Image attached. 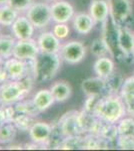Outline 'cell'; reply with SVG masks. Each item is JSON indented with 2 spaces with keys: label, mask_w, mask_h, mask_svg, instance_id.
Here are the masks:
<instances>
[{
  "label": "cell",
  "mask_w": 134,
  "mask_h": 151,
  "mask_svg": "<svg viewBox=\"0 0 134 151\" xmlns=\"http://www.w3.org/2000/svg\"><path fill=\"white\" fill-rule=\"evenodd\" d=\"M92 114L107 123L116 124L126 115L125 105L119 94H108L100 97Z\"/></svg>",
  "instance_id": "6da1fadb"
},
{
  "label": "cell",
  "mask_w": 134,
  "mask_h": 151,
  "mask_svg": "<svg viewBox=\"0 0 134 151\" xmlns=\"http://www.w3.org/2000/svg\"><path fill=\"white\" fill-rule=\"evenodd\" d=\"M35 78L31 75L26 76L19 81L8 80L0 85V105H14L25 99L32 89Z\"/></svg>",
  "instance_id": "7a4b0ae2"
},
{
  "label": "cell",
  "mask_w": 134,
  "mask_h": 151,
  "mask_svg": "<svg viewBox=\"0 0 134 151\" xmlns=\"http://www.w3.org/2000/svg\"><path fill=\"white\" fill-rule=\"evenodd\" d=\"M61 67V57L59 53L40 52L34 60V78L38 82L51 81L57 75Z\"/></svg>",
  "instance_id": "3957f363"
},
{
  "label": "cell",
  "mask_w": 134,
  "mask_h": 151,
  "mask_svg": "<svg viewBox=\"0 0 134 151\" xmlns=\"http://www.w3.org/2000/svg\"><path fill=\"white\" fill-rule=\"evenodd\" d=\"M25 15L36 29L47 27L52 21L50 5L45 2H33L26 10Z\"/></svg>",
  "instance_id": "277c9868"
},
{
  "label": "cell",
  "mask_w": 134,
  "mask_h": 151,
  "mask_svg": "<svg viewBox=\"0 0 134 151\" xmlns=\"http://www.w3.org/2000/svg\"><path fill=\"white\" fill-rule=\"evenodd\" d=\"M28 65V60H21L14 57L4 60L3 63V67L8 74L9 80H14V81L22 80L28 75L34 77V60L31 64V67Z\"/></svg>",
  "instance_id": "5b68a950"
},
{
  "label": "cell",
  "mask_w": 134,
  "mask_h": 151,
  "mask_svg": "<svg viewBox=\"0 0 134 151\" xmlns=\"http://www.w3.org/2000/svg\"><path fill=\"white\" fill-rule=\"evenodd\" d=\"M57 125L64 137L83 135V130L80 122V112L70 111L65 113L59 119Z\"/></svg>",
  "instance_id": "8992f818"
},
{
  "label": "cell",
  "mask_w": 134,
  "mask_h": 151,
  "mask_svg": "<svg viewBox=\"0 0 134 151\" xmlns=\"http://www.w3.org/2000/svg\"><path fill=\"white\" fill-rule=\"evenodd\" d=\"M60 57L69 65H76L81 62L86 55V47L78 40H71L61 45Z\"/></svg>",
  "instance_id": "52a82bcc"
},
{
  "label": "cell",
  "mask_w": 134,
  "mask_h": 151,
  "mask_svg": "<svg viewBox=\"0 0 134 151\" xmlns=\"http://www.w3.org/2000/svg\"><path fill=\"white\" fill-rule=\"evenodd\" d=\"M40 53L37 40L33 38L16 40L13 48V57L21 60H34Z\"/></svg>",
  "instance_id": "ba28073f"
},
{
  "label": "cell",
  "mask_w": 134,
  "mask_h": 151,
  "mask_svg": "<svg viewBox=\"0 0 134 151\" xmlns=\"http://www.w3.org/2000/svg\"><path fill=\"white\" fill-rule=\"evenodd\" d=\"M51 16L54 23H68L75 15L74 7L66 0H57L50 5Z\"/></svg>",
  "instance_id": "9c48e42d"
},
{
  "label": "cell",
  "mask_w": 134,
  "mask_h": 151,
  "mask_svg": "<svg viewBox=\"0 0 134 151\" xmlns=\"http://www.w3.org/2000/svg\"><path fill=\"white\" fill-rule=\"evenodd\" d=\"M52 133V126L46 122H34L28 131L31 142H34L40 146L48 147L50 136Z\"/></svg>",
  "instance_id": "30bf717a"
},
{
  "label": "cell",
  "mask_w": 134,
  "mask_h": 151,
  "mask_svg": "<svg viewBox=\"0 0 134 151\" xmlns=\"http://www.w3.org/2000/svg\"><path fill=\"white\" fill-rule=\"evenodd\" d=\"M11 33L16 40H30L35 31V27L26 15H19L10 26Z\"/></svg>",
  "instance_id": "8fae6325"
},
{
  "label": "cell",
  "mask_w": 134,
  "mask_h": 151,
  "mask_svg": "<svg viewBox=\"0 0 134 151\" xmlns=\"http://www.w3.org/2000/svg\"><path fill=\"white\" fill-rule=\"evenodd\" d=\"M37 45L40 52L43 53H59L61 48L60 40L52 31H44L38 36Z\"/></svg>",
  "instance_id": "7c38bea8"
},
{
  "label": "cell",
  "mask_w": 134,
  "mask_h": 151,
  "mask_svg": "<svg viewBox=\"0 0 134 151\" xmlns=\"http://www.w3.org/2000/svg\"><path fill=\"white\" fill-rule=\"evenodd\" d=\"M82 91L86 96H104L106 92V81L105 79H102L99 77L89 78L82 82L81 85ZM107 95V92H106Z\"/></svg>",
  "instance_id": "4fadbf2b"
},
{
  "label": "cell",
  "mask_w": 134,
  "mask_h": 151,
  "mask_svg": "<svg viewBox=\"0 0 134 151\" xmlns=\"http://www.w3.org/2000/svg\"><path fill=\"white\" fill-rule=\"evenodd\" d=\"M89 14L96 23H103L110 14V5L106 0H93L89 6Z\"/></svg>",
  "instance_id": "5bb4252c"
},
{
  "label": "cell",
  "mask_w": 134,
  "mask_h": 151,
  "mask_svg": "<svg viewBox=\"0 0 134 151\" xmlns=\"http://www.w3.org/2000/svg\"><path fill=\"white\" fill-rule=\"evenodd\" d=\"M95 23L96 22L91 17V15L87 13H77L72 19L73 28L78 35H89L94 28Z\"/></svg>",
  "instance_id": "9a60e30c"
},
{
  "label": "cell",
  "mask_w": 134,
  "mask_h": 151,
  "mask_svg": "<svg viewBox=\"0 0 134 151\" xmlns=\"http://www.w3.org/2000/svg\"><path fill=\"white\" fill-rule=\"evenodd\" d=\"M117 43L125 55H132L134 50V33L125 26L117 27Z\"/></svg>",
  "instance_id": "2e32d148"
},
{
  "label": "cell",
  "mask_w": 134,
  "mask_h": 151,
  "mask_svg": "<svg viewBox=\"0 0 134 151\" xmlns=\"http://www.w3.org/2000/svg\"><path fill=\"white\" fill-rule=\"evenodd\" d=\"M114 69H115L114 62L106 55L97 58L93 64L94 74L102 79H107L108 77H110L114 73Z\"/></svg>",
  "instance_id": "e0dca14e"
},
{
  "label": "cell",
  "mask_w": 134,
  "mask_h": 151,
  "mask_svg": "<svg viewBox=\"0 0 134 151\" xmlns=\"http://www.w3.org/2000/svg\"><path fill=\"white\" fill-rule=\"evenodd\" d=\"M33 103L39 112H44L55 103V99L50 89H41L33 96Z\"/></svg>",
  "instance_id": "ac0fdd59"
},
{
  "label": "cell",
  "mask_w": 134,
  "mask_h": 151,
  "mask_svg": "<svg viewBox=\"0 0 134 151\" xmlns=\"http://www.w3.org/2000/svg\"><path fill=\"white\" fill-rule=\"evenodd\" d=\"M50 91L53 97H54L55 102H58V103H62V102L69 100L72 94L71 86L67 82L64 81H58L53 83L50 87Z\"/></svg>",
  "instance_id": "d6986e66"
},
{
  "label": "cell",
  "mask_w": 134,
  "mask_h": 151,
  "mask_svg": "<svg viewBox=\"0 0 134 151\" xmlns=\"http://www.w3.org/2000/svg\"><path fill=\"white\" fill-rule=\"evenodd\" d=\"M109 142L98 135L84 134L83 135V148L82 149H107Z\"/></svg>",
  "instance_id": "ffe728a7"
},
{
  "label": "cell",
  "mask_w": 134,
  "mask_h": 151,
  "mask_svg": "<svg viewBox=\"0 0 134 151\" xmlns=\"http://www.w3.org/2000/svg\"><path fill=\"white\" fill-rule=\"evenodd\" d=\"M16 38L13 35H0V58L7 60L13 57V48Z\"/></svg>",
  "instance_id": "44dd1931"
},
{
  "label": "cell",
  "mask_w": 134,
  "mask_h": 151,
  "mask_svg": "<svg viewBox=\"0 0 134 151\" xmlns=\"http://www.w3.org/2000/svg\"><path fill=\"white\" fill-rule=\"evenodd\" d=\"M19 16V12L9 4L0 6V25L11 26Z\"/></svg>",
  "instance_id": "7402d4cb"
},
{
  "label": "cell",
  "mask_w": 134,
  "mask_h": 151,
  "mask_svg": "<svg viewBox=\"0 0 134 151\" xmlns=\"http://www.w3.org/2000/svg\"><path fill=\"white\" fill-rule=\"evenodd\" d=\"M17 134V128L12 122H7L0 127V143L10 144L14 141Z\"/></svg>",
  "instance_id": "603a6c76"
},
{
  "label": "cell",
  "mask_w": 134,
  "mask_h": 151,
  "mask_svg": "<svg viewBox=\"0 0 134 151\" xmlns=\"http://www.w3.org/2000/svg\"><path fill=\"white\" fill-rule=\"evenodd\" d=\"M118 130L116 124L113 123H107L102 121L100 130H99L98 136H100L103 139H105L108 142H112V141H115L116 138L118 137Z\"/></svg>",
  "instance_id": "cb8c5ba5"
},
{
  "label": "cell",
  "mask_w": 134,
  "mask_h": 151,
  "mask_svg": "<svg viewBox=\"0 0 134 151\" xmlns=\"http://www.w3.org/2000/svg\"><path fill=\"white\" fill-rule=\"evenodd\" d=\"M14 107H15V110L17 113L27 114V115H30L32 117L37 116L40 113L35 107V105H34L33 100L23 99L21 101L17 102L16 104H14Z\"/></svg>",
  "instance_id": "d4e9b609"
},
{
  "label": "cell",
  "mask_w": 134,
  "mask_h": 151,
  "mask_svg": "<svg viewBox=\"0 0 134 151\" xmlns=\"http://www.w3.org/2000/svg\"><path fill=\"white\" fill-rule=\"evenodd\" d=\"M34 122L35 121L32 116L27 115V114L17 113L12 123L15 125L17 130L21 131V132H28Z\"/></svg>",
  "instance_id": "484cf974"
},
{
  "label": "cell",
  "mask_w": 134,
  "mask_h": 151,
  "mask_svg": "<svg viewBox=\"0 0 134 151\" xmlns=\"http://www.w3.org/2000/svg\"><path fill=\"white\" fill-rule=\"evenodd\" d=\"M83 148V135H76V136H69L65 137L57 149H82Z\"/></svg>",
  "instance_id": "4316f807"
},
{
  "label": "cell",
  "mask_w": 134,
  "mask_h": 151,
  "mask_svg": "<svg viewBox=\"0 0 134 151\" xmlns=\"http://www.w3.org/2000/svg\"><path fill=\"white\" fill-rule=\"evenodd\" d=\"M119 135H134V117H125L121 118L116 123Z\"/></svg>",
  "instance_id": "83f0119b"
},
{
  "label": "cell",
  "mask_w": 134,
  "mask_h": 151,
  "mask_svg": "<svg viewBox=\"0 0 134 151\" xmlns=\"http://www.w3.org/2000/svg\"><path fill=\"white\" fill-rule=\"evenodd\" d=\"M119 95L122 99L130 98L134 96V76L125 79L121 85Z\"/></svg>",
  "instance_id": "f1b7e54d"
},
{
  "label": "cell",
  "mask_w": 134,
  "mask_h": 151,
  "mask_svg": "<svg viewBox=\"0 0 134 151\" xmlns=\"http://www.w3.org/2000/svg\"><path fill=\"white\" fill-rule=\"evenodd\" d=\"M116 146L122 150H134V135H118Z\"/></svg>",
  "instance_id": "f546056e"
},
{
  "label": "cell",
  "mask_w": 134,
  "mask_h": 151,
  "mask_svg": "<svg viewBox=\"0 0 134 151\" xmlns=\"http://www.w3.org/2000/svg\"><path fill=\"white\" fill-rule=\"evenodd\" d=\"M90 50H91V52L93 55H96L97 58L99 57H103L107 53V50H108V45L104 40L102 38H97L93 42H92L91 47H90Z\"/></svg>",
  "instance_id": "4dcf8cb0"
},
{
  "label": "cell",
  "mask_w": 134,
  "mask_h": 151,
  "mask_svg": "<svg viewBox=\"0 0 134 151\" xmlns=\"http://www.w3.org/2000/svg\"><path fill=\"white\" fill-rule=\"evenodd\" d=\"M52 32L61 40H65L70 33V28L67 23H55L52 27Z\"/></svg>",
  "instance_id": "1f68e13d"
},
{
  "label": "cell",
  "mask_w": 134,
  "mask_h": 151,
  "mask_svg": "<svg viewBox=\"0 0 134 151\" xmlns=\"http://www.w3.org/2000/svg\"><path fill=\"white\" fill-rule=\"evenodd\" d=\"M33 3V0H9L8 4L16 9L18 12H23L30 7L31 4Z\"/></svg>",
  "instance_id": "d6a6232c"
},
{
  "label": "cell",
  "mask_w": 134,
  "mask_h": 151,
  "mask_svg": "<svg viewBox=\"0 0 134 151\" xmlns=\"http://www.w3.org/2000/svg\"><path fill=\"white\" fill-rule=\"evenodd\" d=\"M4 109V114H5L6 122H13L17 112L15 110L14 105H2Z\"/></svg>",
  "instance_id": "836d02e7"
},
{
  "label": "cell",
  "mask_w": 134,
  "mask_h": 151,
  "mask_svg": "<svg viewBox=\"0 0 134 151\" xmlns=\"http://www.w3.org/2000/svg\"><path fill=\"white\" fill-rule=\"evenodd\" d=\"M124 105H125V110L126 114L134 117V96L130 97V98L123 99Z\"/></svg>",
  "instance_id": "e575fe53"
},
{
  "label": "cell",
  "mask_w": 134,
  "mask_h": 151,
  "mask_svg": "<svg viewBox=\"0 0 134 151\" xmlns=\"http://www.w3.org/2000/svg\"><path fill=\"white\" fill-rule=\"evenodd\" d=\"M8 80H9L8 74H7L6 70L4 69L3 65H1L0 67V85L5 83L6 81H8Z\"/></svg>",
  "instance_id": "d590c367"
},
{
  "label": "cell",
  "mask_w": 134,
  "mask_h": 151,
  "mask_svg": "<svg viewBox=\"0 0 134 151\" xmlns=\"http://www.w3.org/2000/svg\"><path fill=\"white\" fill-rule=\"evenodd\" d=\"M6 122V118H5V114H4V109H3V106L0 105V127L2 125H4Z\"/></svg>",
  "instance_id": "8d00e7d4"
},
{
  "label": "cell",
  "mask_w": 134,
  "mask_h": 151,
  "mask_svg": "<svg viewBox=\"0 0 134 151\" xmlns=\"http://www.w3.org/2000/svg\"><path fill=\"white\" fill-rule=\"evenodd\" d=\"M39 146L40 145H38V144H36V143L32 142V144H25L23 147L25 148V149H37Z\"/></svg>",
  "instance_id": "74e56055"
},
{
  "label": "cell",
  "mask_w": 134,
  "mask_h": 151,
  "mask_svg": "<svg viewBox=\"0 0 134 151\" xmlns=\"http://www.w3.org/2000/svg\"><path fill=\"white\" fill-rule=\"evenodd\" d=\"M23 146L22 145H10L8 147V149H23Z\"/></svg>",
  "instance_id": "f35d334b"
},
{
  "label": "cell",
  "mask_w": 134,
  "mask_h": 151,
  "mask_svg": "<svg viewBox=\"0 0 134 151\" xmlns=\"http://www.w3.org/2000/svg\"><path fill=\"white\" fill-rule=\"evenodd\" d=\"M9 0H0V6H3V5H6L8 4Z\"/></svg>",
  "instance_id": "ab89813d"
},
{
  "label": "cell",
  "mask_w": 134,
  "mask_h": 151,
  "mask_svg": "<svg viewBox=\"0 0 134 151\" xmlns=\"http://www.w3.org/2000/svg\"><path fill=\"white\" fill-rule=\"evenodd\" d=\"M48 1H52V2H54V1H57V0H48Z\"/></svg>",
  "instance_id": "60d3db41"
},
{
  "label": "cell",
  "mask_w": 134,
  "mask_h": 151,
  "mask_svg": "<svg viewBox=\"0 0 134 151\" xmlns=\"http://www.w3.org/2000/svg\"><path fill=\"white\" fill-rule=\"evenodd\" d=\"M132 57H133V58H134V50H133V52H132Z\"/></svg>",
  "instance_id": "b9f144b4"
},
{
  "label": "cell",
  "mask_w": 134,
  "mask_h": 151,
  "mask_svg": "<svg viewBox=\"0 0 134 151\" xmlns=\"http://www.w3.org/2000/svg\"><path fill=\"white\" fill-rule=\"evenodd\" d=\"M0 144H1V143H0Z\"/></svg>",
  "instance_id": "7bdbcfd3"
},
{
  "label": "cell",
  "mask_w": 134,
  "mask_h": 151,
  "mask_svg": "<svg viewBox=\"0 0 134 151\" xmlns=\"http://www.w3.org/2000/svg\"><path fill=\"white\" fill-rule=\"evenodd\" d=\"M133 76H134V75H133Z\"/></svg>",
  "instance_id": "ee69618b"
}]
</instances>
